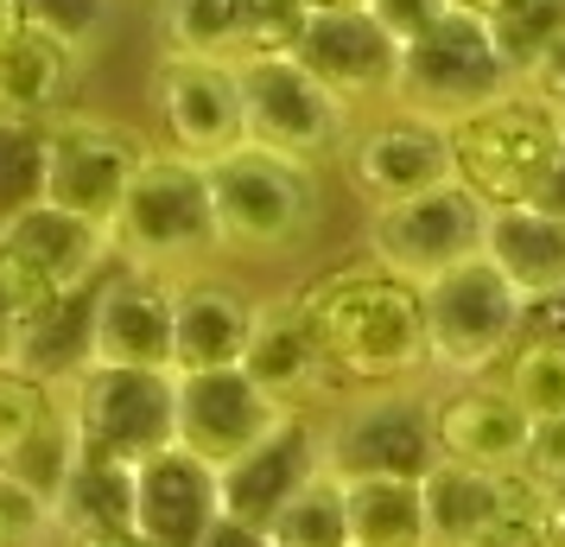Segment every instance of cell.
<instances>
[{"label":"cell","mask_w":565,"mask_h":547,"mask_svg":"<svg viewBox=\"0 0 565 547\" xmlns=\"http://www.w3.org/2000/svg\"><path fill=\"white\" fill-rule=\"evenodd\" d=\"M299 306L311 318V338L343 389H401L407 376L433 364L426 338V299L413 281L387 274L375 261L331 267L299 287Z\"/></svg>","instance_id":"obj_1"},{"label":"cell","mask_w":565,"mask_h":547,"mask_svg":"<svg viewBox=\"0 0 565 547\" xmlns=\"http://www.w3.org/2000/svg\"><path fill=\"white\" fill-rule=\"evenodd\" d=\"M445 140H451V179L483 210H514L540 198L565 140V115L514 83L509 96L445 122Z\"/></svg>","instance_id":"obj_2"},{"label":"cell","mask_w":565,"mask_h":547,"mask_svg":"<svg viewBox=\"0 0 565 547\" xmlns=\"http://www.w3.org/2000/svg\"><path fill=\"white\" fill-rule=\"evenodd\" d=\"M115 261L140 274H198V261L223 255L216 242V204H210V172L191 159L153 147L147 166L134 172L128 198L108 223Z\"/></svg>","instance_id":"obj_3"},{"label":"cell","mask_w":565,"mask_h":547,"mask_svg":"<svg viewBox=\"0 0 565 547\" xmlns=\"http://www.w3.org/2000/svg\"><path fill=\"white\" fill-rule=\"evenodd\" d=\"M235 83H242V128L248 147L280 154L292 166H324V159L350 154V108L337 103L324 83L311 77L292 52H248L235 57Z\"/></svg>","instance_id":"obj_4"},{"label":"cell","mask_w":565,"mask_h":547,"mask_svg":"<svg viewBox=\"0 0 565 547\" xmlns=\"http://www.w3.org/2000/svg\"><path fill=\"white\" fill-rule=\"evenodd\" d=\"M210 204H216V242L223 255H280L318 217V172L292 166L260 147H235L230 159L204 166Z\"/></svg>","instance_id":"obj_5"},{"label":"cell","mask_w":565,"mask_h":547,"mask_svg":"<svg viewBox=\"0 0 565 547\" xmlns=\"http://www.w3.org/2000/svg\"><path fill=\"white\" fill-rule=\"evenodd\" d=\"M108 267H115L108 230L64 217L52 204H32L20 223L0 230V306L26 325L32 313H45L64 293L96 287Z\"/></svg>","instance_id":"obj_6"},{"label":"cell","mask_w":565,"mask_h":547,"mask_svg":"<svg viewBox=\"0 0 565 547\" xmlns=\"http://www.w3.org/2000/svg\"><path fill=\"white\" fill-rule=\"evenodd\" d=\"M509 90H514V71H509V57H502L495 27L470 20V13H451V20H438L426 39L407 45L394 108L426 115V122H458V115L495 103V96H509Z\"/></svg>","instance_id":"obj_7"},{"label":"cell","mask_w":565,"mask_h":547,"mask_svg":"<svg viewBox=\"0 0 565 547\" xmlns=\"http://www.w3.org/2000/svg\"><path fill=\"white\" fill-rule=\"evenodd\" d=\"M419 299H426L433 364L451 369V376H489V369L509 364V350L521 344L527 299L483 255H470L463 267L438 274L433 287H419Z\"/></svg>","instance_id":"obj_8"},{"label":"cell","mask_w":565,"mask_h":547,"mask_svg":"<svg viewBox=\"0 0 565 547\" xmlns=\"http://www.w3.org/2000/svg\"><path fill=\"white\" fill-rule=\"evenodd\" d=\"M64 408H71L83 452H103L121 465H140L166 445H179V376H159V369L89 364L64 389Z\"/></svg>","instance_id":"obj_9"},{"label":"cell","mask_w":565,"mask_h":547,"mask_svg":"<svg viewBox=\"0 0 565 547\" xmlns=\"http://www.w3.org/2000/svg\"><path fill=\"white\" fill-rule=\"evenodd\" d=\"M147 154L153 147L128 122H108V115H57L52 128H45V204L108 230L121 198H128L134 172L147 166Z\"/></svg>","instance_id":"obj_10"},{"label":"cell","mask_w":565,"mask_h":547,"mask_svg":"<svg viewBox=\"0 0 565 547\" xmlns=\"http://www.w3.org/2000/svg\"><path fill=\"white\" fill-rule=\"evenodd\" d=\"M483 223L489 210L458 179H445L433 191L407 198V204L369 210V255H375V267L401 274L413 287H433L438 274L483 255Z\"/></svg>","instance_id":"obj_11"},{"label":"cell","mask_w":565,"mask_h":547,"mask_svg":"<svg viewBox=\"0 0 565 547\" xmlns=\"http://www.w3.org/2000/svg\"><path fill=\"white\" fill-rule=\"evenodd\" d=\"M292 57L356 115L362 103H394L407 52L387 39L369 7H311L299 39H292Z\"/></svg>","instance_id":"obj_12"},{"label":"cell","mask_w":565,"mask_h":547,"mask_svg":"<svg viewBox=\"0 0 565 547\" xmlns=\"http://www.w3.org/2000/svg\"><path fill=\"white\" fill-rule=\"evenodd\" d=\"M153 108H159L166 154L191 159V166H216V159H230L235 147H248L235 64L166 52V64H159V77H153Z\"/></svg>","instance_id":"obj_13"},{"label":"cell","mask_w":565,"mask_h":547,"mask_svg":"<svg viewBox=\"0 0 565 547\" xmlns=\"http://www.w3.org/2000/svg\"><path fill=\"white\" fill-rule=\"evenodd\" d=\"M433 465H438L433 408L413 401V395L350 401L337 414V427L324 433V471H337V477H413V484H426Z\"/></svg>","instance_id":"obj_14"},{"label":"cell","mask_w":565,"mask_h":547,"mask_svg":"<svg viewBox=\"0 0 565 547\" xmlns=\"http://www.w3.org/2000/svg\"><path fill=\"white\" fill-rule=\"evenodd\" d=\"M343 159H350V179H356V191L369 198V210L407 204V198H419V191H433V185L451 179L445 122H426V115H407V108L369 122V128L350 140Z\"/></svg>","instance_id":"obj_15"},{"label":"cell","mask_w":565,"mask_h":547,"mask_svg":"<svg viewBox=\"0 0 565 547\" xmlns=\"http://www.w3.org/2000/svg\"><path fill=\"white\" fill-rule=\"evenodd\" d=\"M280 408L242 376V369H210V376H179V445L210 471L235 465L242 452H255L274 427Z\"/></svg>","instance_id":"obj_16"},{"label":"cell","mask_w":565,"mask_h":547,"mask_svg":"<svg viewBox=\"0 0 565 547\" xmlns=\"http://www.w3.org/2000/svg\"><path fill=\"white\" fill-rule=\"evenodd\" d=\"M318 471H324V433H318L306 414H286L255 452H242L235 465L216 471V484H223V516L267 535V522L280 516Z\"/></svg>","instance_id":"obj_17"},{"label":"cell","mask_w":565,"mask_h":547,"mask_svg":"<svg viewBox=\"0 0 565 547\" xmlns=\"http://www.w3.org/2000/svg\"><path fill=\"white\" fill-rule=\"evenodd\" d=\"M426 547H477L489 528H502L514 516H553V503L527 471L514 477H489L470 465H445L438 459L426 471Z\"/></svg>","instance_id":"obj_18"},{"label":"cell","mask_w":565,"mask_h":547,"mask_svg":"<svg viewBox=\"0 0 565 547\" xmlns=\"http://www.w3.org/2000/svg\"><path fill=\"white\" fill-rule=\"evenodd\" d=\"M223 522V484L204 459L166 445L134 465V535L147 547H198Z\"/></svg>","instance_id":"obj_19"},{"label":"cell","mask_w":565,"mask_h":547,"mask_svg":"<svg viewBox=\"0 0 565 547\" xmlns=\"http://www.w3.org/2000/svg\"><path fill=\"white\" fill-rule=\"evenodd\" d=\"M433 440H438V459H445V465L514 477V471L534 465L540 427L502 395V382H477V389L445 395L433 408Z\"/></svg>","instance_id":"obj_20"},{"label":"cell","mask_w":565,"mask_h":547,"mask_svg":"<svg viewBox=\"0 0 565 547\" xmlns=\"http://www.w3.org/2000/svg\"><path fill=\"white\" fill-rule=\"evenodd\" d=\"M242 376L255 382L280 414H306V401L343 389L324 364V350L311 338V318L299 306V293H280L255 306V332H248V350H242Z\"/></svg>","instance_id":"obj_21"},{"label":"cell","mask_w":565,"mask_h":547,"mask_svg":"<svg viewBox=\"0 0 565 547\" xmlns=\"http://www.w3.org/2000/svg\"><path fill=\"white\" fill-rule=\"evenodd\" d=\"M89 357L103 369L172 376V281L115 261L96 287V350Z\"/></svg>","instance_id":"obj_22"},{"label":"cell","mask_w":565,"mask_h":547,"mask_svg":"<svg viewBox=\"0 0 565 547\" xmlns=\"http://www.w3.org/2000/svg\"><path fill=\"white\" fill-rule=\"evenodd\" d=\"M255 332V299L223 274H184L172 281V376L242 369Z\"/></svg>","instance_id":"obj_23"},{"label":"cell","mask_w":565,"mask_h":547,"mask_svg":"<svg viewBox=\"0 0 565 547\" xmlns=\"http://www.w3.org/2000/svg\"><path fill=\"white\" fill-rule=\"evenodd\" d=\"M483 261L527 306L534 299H559L565 293V217H553V210H540V204L489 210Z\"/></svg>","instance_id":"obj_24"},{"label":"cell","mask_w":565,"mask_h":547,"mask_svg":"<svg viewBox=\"0 0 565 547\" xmlns=\"http://www.w3.org/2000/svg\"><path fill=\"white\" fill-rule=\"evenodd\" d=\"M103 287V281H96ZM96 287L83 293H64V299H52L45 313H32L26 325H20V350H13V369H26V376H39L45 389H71L83 369L96 364L89 350H96Z\"/></svg>","instance_id":"obj_25"},{"label":"cell","mask_w":565,"mask_h":547,"mask_svg":"<svg viewBox=\"0 0 565 547\" xmlns=\"http://www.w3.org/2000/svg\"><path fill=\"white\" fill-rule=\"evenodd\" d=\"M71 77H77V52H64L39 32H20L0 52V122H26V128H52L57 115H71Z\"/></svg>","instance_id":"obj_26"},{"label":"cell","mask_w":565,"mask_h":547,"mask_svg":"<svg viewBox=\"0 0 565 547\" xmlns=\"http://www.w3.org/2000/svg\"><path fill=\"white\" fill-rule=\"evenodd\" d=\"M52 528H64L71 541H103V535H134V465L83 452L71 484L57 496Z\"/></svg>","instance_id":"obj_27"},{"label":"cell","mask_w":565,"mask_h":547,"mask_svg":"<svg viewBox=\"0 0 565 547\" xmlns=\"http://www.w3.org/2000/svg\"><path fill=\"white\" fill-rule=\"evenodd\" d=\"M350 547H426V491L413 477H343Z\"/></svg>","instance_id":"obj_28"},{"label":"cell","mask_w":565,"mask_h":547,"mask_svg":"<svg viewBox=\"0 0 565 547\" xmlns=\"http://www.w3.org/2000/svg\"><path fill=\"white\" fill-rule=\"evenodd\" d=\"M159 27L172 57H210L235 64L255 52V13L248 0H159Z\"/></svg>","instance_id":"obj_29"},{"label":"cell","mask_w":565,"mask_h":547,"mask_svg":"<svg viewBox=\"0 0 565 547\" xmlns=\"http://www.w3.org/2000/svg\"><path fill=\"white\" fill-rule=\"evenodd\" d=\"M495 382H502V395L534 420L540 433H546V427H565V344L521 338Z\"/></svg>","instance_id":"obj_30"},{"label":"cell","mask_w":565,"mask_h":547,"mask_svg":"<svg viewBox=\"0 0 565 547\" xmlns=\"http://www.w3.org/2000/svg\"><path fill=\"white\" fill-rule=\"evenodd\" d=\"M267 547H350V503H343V477L318 471L306 491L267 522Z\"/></svg>","instance_id":"obj_31"},{"label":"cell","mask_w":565,"mask_h":547,"mask_svg":"<svg viewBox=\"0 0 565 547\" xmlns=\"http://www.w3.org/2000/svg\"><path fill=\"white\" fill-rule=\"evenodd\" d=\"M64 414H71V408H64L57 389H45V382L26 376V369L0 364V471L13 465L32 440H45Z\"/></svg>","instance_id":"obj_32"},{"label":"cell","mask_w":565,"mask_h":547,"mask_svg":"<svg viewBox=\"0 0 565 547\" xmlns=\"http://www.w3.org/2000/svg\"><path fill=\"white\" fill-rule=\"evenodd\" d=\"M45 204V128L0 122V230Z\"/></svg>","instance_id":"obj_33"},{"label":"cell","mask_w":565,"mask_h":547,"mask_svg":"<svg viewBox=\"0 0 565 547\" xmlns=\"http://www.w3.org/2000/svg\"><path fill=\"white\" fill-rule=\"evenodd\" d=\"M20 13H26V32L52 39L64 52H77V45H89L103 32L108 0H20Z\"/></svg>","instance_id":"obj_34"},{"label":"cell","mask_w":565,"mask_h":547,"mask_svg":"<svg viewBox=\"0 0 565 547\" xmlns=\"http://www.w3.org/2000/svg\"><path fill=\"white\" fill-rule=\"evenodd\" d=\"M369 13H375L382 32L407 52L413 39H426L438 20H451V0H369Z\"/></svg>","instance_id":"obj_35"},{"label":"cell","mask_w":565,"mask_h":547,"mask_svg":"<svg viewBox=\"0 0 565 547\" xmlns=\"http://www.w3.org/2000/svg\"><path fill=\"white\" fill-rule=\"evenodd\" d=\"M39 528H52V509L26 496L13 477H0V547H26Z\"/></svg>","instance_id":"obj_36"},{"label":"cell","mask_w":565,"mask_h":547,"mask_svg":"<svg viewBox=\"0 0 565 547\" xmlns=\"http://www.w3.org/2000/svg\"><path fill=\"white\" fill-rule=\"evenodd\" d=\"M527 477L546 491L553 522H565V427H546V433L534 440V465H527Z\"/></svg>","instance_id":"obj_37"},{"label":"cell","mask_w":565,"mask_h":547,"mask_svg":"<svg viewBox=\"0 0 565 547\" xmlns=\"http://www.w3.org/2000/svg\"><path fill=\"white\" fill-rule=\"evenodd\" d=\"M521 90H534V96H540L546 108H559V115H565V27L553 32V45H546V52H540L534 64H527Z\"/></svg>","instance_id":"obj_38"},{"label":"cell","mask_w":565,"mask_h":547,"mask_svg":"<svg viewBox=\"0 0 565 547\" xmlns=\"http://www.w3.org/2000/svg\"><path fill=\"white\" fill-rule=\"evenodd\" d=\"M546 528H553V516H514L502 528H489L477 547H546Z\"/></svg>","instance_id":"obj_39"},{"label":"cell","mask_w":565,"mask_h":547,"mask_svg":"<svg viewBox=\"0 0 565 547\" xmlns=\"http://www.w3.org/2000/svg\"><path fill=\"white\" fill-rule=\"evenodd\" d=\"M521 338L565 344V293H559V299H534V306H527V318H521Z\"/></svg>","instance_id":"obj_40"},{"label":"cell","mask_w":565,"mask_h":547,"mask_svg":"<svg viewBox=\"0 0 565 547\" xmlns=\"http://www.w3.org/2000/svg\"><path fill=\"white\" fill-rule=\"evenodd\" d=\"M534 0H451V13H470V20H483V27H509L514 13H527Z\"/></svg>","instance_id":"obj_41"},{"label":"cell","mask_w":565,"mask_h":547,"mask_svg":"<svg viewBox=\"0 0 565 547\" xmlns=\"http://www.w3.org/2000/svg\"><path fill=\"white\" fill-rule=\"evenodd\" d=\"M198 547H267V535H260V528H242V522L223 516V522H216V528H210V535H204Z\"/></svg>","instance_id":"obj_42"},{"label":"cell","mask_w":565,"mask_h":547,"mask_svg":"<svg viewBox=\"0 0 565 547\" xmlns=\"http://www.w3.org/2000/svg\"><path fill=\"white\" fill-rule=\"evenodd\" d=\"M540 210H553V217H565V140H559V154H553V172H546V185H540Z\"/></svg>","instance_id":"obj_43"},{"label":"cell","mask_w":565,"mask_h":547,"mask_svg":"<svg viewBox=\"0 0 565 547\" xmlns=\"http://www.w3.org/2000/svg\"><path fill=\"white\" fill-rule=\"evenodd\" d=\"M20 32H26V13H20V0H0V52H7Z\"/></svg>","instance_id":"obj_44"},{"label":"cell","mask_w":565,"mask_h":547,"mask_svg":"<svg viewBox=\"0 0 565 547\" xmlns=\"http://www.w3.org/2000/svg\"><path fill=\"white\" fill-rule=\"evenodd\" d=\"M13 350H20V318L0 306V364H13Z\"/></svg>","instance_id":"obj_45"},{"label":"cell","mask_w":565,"mask_h":547,"mask_svg":"<svg viewBox=\"0 0 565 547\" xmlns=\"http://www.w3.org/2000/svg\"><path fill=\"white\" fill-rule=\"evenodd\" d=\"M71 547H147L140 535H103V541H71Z\"/></svg>","instance_id":"obj_46"},{"label":"cell","mask_w":565,"mask_h":547,"mask_svg":"<svg viewBox=\"0 0 565 547\" xmlns=\"http://www.w3.org/2000/svg\"><path fill=\"white\" fill-rule=\"evenodd\" d=\"M546 547H565V522H553V528H546Z\"/></svg>","instance_id":"obj_47"},{"label":"cell","mask_w":565,"mask_h":547,"mask_svg":"<svg viewBox=\"0 0 565 547\" xmlns=\"http://www.w3.org/2000/svg\"><path fill=\"white\" fill-rule=\"evenodd\" d=\"M306 7H369V0H306Z\"/></svg>","instance_id":"obj_48"}]
</instances>
